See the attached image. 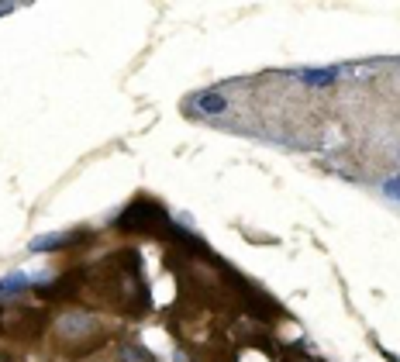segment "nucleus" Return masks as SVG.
Instances as JSON below:
<instances>
[{"instance_id":"1","label":"nucleus","mask_w":400,"mask_h":362,"mask_svg":"<svg viewBox=\"0 0 400 362\" xmlns=\"http://www.w3.org/2000/svg\"><path fill=\"white\" fill-rule=\"evenodd\" d=\"M162 225H166V214L156 204H135L118 217V228L125 232H156Z\"/></svg>"},{"instance_id":"2","label":"nucleus","mask_w":400,"mask_h":362,"mask_svg":"<svg viewBox=\"0 0 400 362\" xmlns=\"http://www.w3.org/2000/svg\"><path fill=\"white\" fill-rule=\"evenodd\" d=\"M80 238H86V232H55V234H42V238H31V252H55V249H66V245H76Z\"/></svg>"},{"instance_id":"3","label":"nucleus","mask_w":400,"mask_h":362,"mask_svg":"<svg viewBox=\"0 0 400 362\" xmlns=\"http://www.w3.org/2000/svg\"><path fill=\"white\" fill-rule=\"evenodd\" d=\"M90 328H93V317L90 314H66L62 317V335L66 338H76L83 332H90Z\"/></svg>"},{"instance_id":"4","label":"nucleus","mask_w":400,"mask_h":362,"mask_svg":"<svg viewBox=\"0 0 400 362\" xmlns=\"http://www.w3.org/2000/svg\"><path fill=\"white\" fill-rule=\"evenodd\" d=\"M197 107H200L204 114H224V111H228V97H221V94H200V97H197Z\"/></svg>"},{"instance_id":"5","label":"nucleus","mask_w":400,"mask_h":362,"mask_svg":"<svg viewBox=\"0 0 400 362\" xmlns=\"http://www.w3.org/2000/svg\"><path fill=\"white\" fill-rule=\"evenodd\" d=\"M335 77H338V69H307V73H300V79L307 86H328V83H335Z\"/></svg>"},{"instance_id":"6","label":"nucleus","mask_w":400,"mask_h":362,"mask_svg":"<svg viewBox=\"0 0 400 362\" xmlns=\"http://www.w3.org/2000/svg\"><path fill=\"white\" fill-rule=\"evenodd\" d=\"M121 359H125V362H152L145 352H142V349H125V356H121Z\"/></svg>"},{"instance_id":"7","label":"nucleus","mask_w":400,"mask_h":362,"mask_svg":"<svg viewBox=\"0 0 400 362\" xmlns=\"http://www.w3.org/2000/svg\"><path fill=\"white\" fill-rule=\"evenodd\" d=\"M383 193H387V197H397V200H400V176H397V180H387Z\"/></svg>"},{"instance_id":"8","label":"nucleus","mask_w":400,"mask_h":362,"mask_svg":"<svg viewBox=\"0 0 400 362\" xmlns=\"http://www.w3.org/2000/svg\"><path fill=\"white\" fill-rule=\"evenodd\" d=\"M0 14H4V7H0Z\"/></svg>"}]
</instances>
